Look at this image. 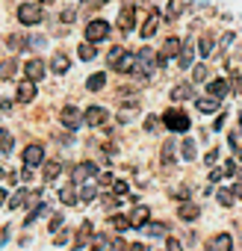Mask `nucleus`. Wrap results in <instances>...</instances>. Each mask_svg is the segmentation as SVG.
<instances>
[{
	"label": "nucleus",
	"instance_id": "f257e3e1",
	"mask_svg": "<svg viewBox=\"0 0 242 251\" xmlns=\"http://www.w3.org/2000/svg\"><path fill=\"white\" fill-rule=\"evenodd\" d=\"M163 124H166V130H174V133H186L189 130V115L180 109V106H171V109H166L163 112Z\"/></svg>",
	"mask_w": 242,
	"mask_h": 251
},
{
	"label": "nucleus",
	"instance_id": "f03ea898",
	"mask_svg": "<svg viewBox=\"0 0 242 251\" xmlns=\"http://www.w3.org/2000/svg\"><path fill=\"white\" fill-rule=\"evenodd\" d=\"M154 65H160V59L154 56V50H151V48H142V53H136V71H133V77L148 83V80H151Z\"/></svg>",
	"mask_w": 242,
	"mask_h": 251
},
{
	"label": "nucleus",
	"instance_id": "7ed1b4c3",
	"mask_svg": "<svg viewBox=\"0 0 242 251\" xmlns=\"http://www.w3.org/2000/svg\"><path fill=\"white\" fill-rule=\"evenodd\" d=\"M18 18H21L24 27L42 24V21H45V6H42V3H24V6H18Z\"/></svg>",
	"mask_w": 242,
	"mask_h": 251
},
{
	"label": "nucleus",
	"instance_id": "20e7f679",
	"mask_svg": "<svg viewBox=\"0 0 242 251\" xmlns=\"http://www.w3.org/2000/svg\"><path fill=\"white\" fill-rule=\"evenodd\" d=\"M109 30H112V27H109L106 21H100V18H97V21H89V27H86V39H89V45H92V42H95V45L103 42V39L109 36Z\"/></svg>",
	"mask_w": 242,
	"mask_h": 251
},
{
	"label": "nucleus",
	"instance_id": "39448f33",
	"mask_svg": "<svg viewBox=\"0 0 242 251\" xmlns=\"http://www.w3.org/2000/svg\"><path fill=\"white\" fill-rule=\"evenodd\" d=\"M59 121H62V127H68V130H77L80 124H83V115H80V109L77 106H62V112H59Z\"/></svg>",
	"mask_w": 242,
	"mask_h": 251
},
{
	"label": "nucleus",
	"instance_id": "423d86ee",
	"mask_svg": "<svg viewBox=\"0 0 242 251\" xmlns=\"http://www.w3.org/2000/svg\"><path fill=\"white\" fill-rule=\"evenodd\" d=\"M42 163H45V145H27L24 148V169L30 172V169H36Z\"/></svg>",
	"mask_w": 242,
	"mask_h": 251
},
{
	"label": "nucleus",
	"instance_id": "0eeeda50",
	"mask_svg": "<svg viewBox=\"0 0 242 251\" xmlns=\"http://www.w3.org/2000/svg\"><path fill=\"white\" fill-rule=\"evenodd\" d=\"M106 118H109V112L103 106H89L83 112V124H89V127H100V124H106Z\"/></svg>",
	"mask_w": 242,
	"mask_h": 251
},
{
	"label": "nucleus",
	"instance_id": "6e6552de",
	"mask_svg": "<svg viewBox=\"0 0 242 251\" xmlns=\"http://www.w3.org/2000/svg\"><path fill=\"white\" fill-rule=\"evenodd\" d=\"M180 48H183V42L177 39V36H171V39H166V45H163V50L157 53V59H160V65H166L171 56H177L180 53Z\"/></svg>",
	"mask_w": 242,
	"mask_h": 251
},
{
	"label": "nucleus",
	"instance_id": "1a4fd4ad",
	"mask_svg": "<svg viewBox=\"0 0 242 251\" xmlns=\"http://www.w3.org/2000/svg\"><path fill=\"white\" fill-rule=\"evenodd\" d=\"M160 21H163V12H160V9H151V12H148V21L142 24V39H151V36L160 30Z\"/></svg>",
	"mask_w": 242,
	"mask_h": 251
},
{
	"label": "nucleus",
	"instance_id": "9d476101",
	"mask_svg": "<svg viewBox=\"0 0 242 251\" xmlns=\"http://www.w3.org/2000/svg\"><path fill=\"white\" fill-rule=\"evenodd\" d=\"M45 71H48V65H45L42 59H30V62L24 65V74H27V80H30V83L42 80V77H45Z\"/></svg>",
	"mask_w": 242,
	"mask_h": 251
},
{
	"label": "nucleus",
	"instance_id": "9b49d317",
	"mask_svg": "<svg viewBox=\"0 0 242 251\" xmlns=\"http://www.w3.org/2000/svg\"><path fill=\"white\" fill-rule=\"evenodd\" d=\"M95 172H97V166H95V163H80V166H77V169L71 172V183L77 186V183H83V180H89V177H92Z\"/></svg>",
	"mask_w": 242,
	"mask_h": 251
},
{
	"label": "nucleus",
	"instance_id": "f8f14e48",
	"mask_svg": "<svg viewBox=\"0 0 242 251\" xmlns=\"http://www.w3.org/2000/svg\"><path fill=\"white\" fill-rule=\"evenodd\" d=\"M133 21H136V6H133V3H127L124 9L118 12V27H121V30H133V27H136Z\"/></svg>",
	"mask_w": 242,
	"mask_h": 251
},
{
	"label": "nucleus",
	"instance_id": "ddd939ff",
	"mask_svg": "<svg viewBox=\"0 0 242 251\" xmlns=\"http://www.w3.org/2000/svg\"><path fill=\"white\" fill-rule=\"evenodd\" d=\"M207 251H233V239H230V233H218V236H213V239L207 242Z\"/></svg>",
	"mask_w": 242,
	"mask_h": 251
},
{
	"label": "nucleus",
	"instance_id": "4468645a",
	"mask_svg": "<svg viewBox=\"0 0 242 251\" xmlns=\"http://www.w3.org/2000/svg\"><path fill=\"white\" fill-rule=\"evenodd\" d=\"M227 89H230V83H227L224 77H218V80H213V83L207 86V92H210V98H218V100H221V98L227 95Z\"/></svg>",
	"mask_w": 242,
	"mask_h": 251
},
{
	"label": "nucleus",
	"instance_id": "2eb2a0df",
	"mask_svg": "<svg viewBox=\"0 0 242 251\" xmlns=\"http://www.w3.org/2000/svg\"><path fill=\"white\" fill-rule=\"evenodd\" d=\"M189 98H195V89L189 86V83H177L174 89H171V100H189Z\"/></svg>",
	"mask_w": 242,
	"mask_h": 251
},
{
	"label": "nucleus",
	"instance_id": "dca6fc26",
	"mask_svg": "<svg viewBox=\"0 0 242 251\" xmlns=\"http://www.w3.org/2000/svg\"><path fill=\"white\" fill-rule=\"evenodd\" d=\"M89 239H95V236H92V222H83V225H80V230H77V239H74V248H83V245H92Z\"/></svg>",
	"mask_w": 242,
	"mask_h": 251
},
{
	"label": "nucleus",
	"instance_id": "f3484780",
	"mask_svg": "<svg viewBox=\"0 0 242 251\" xmlns=\"http://www.w3.org/2000/svg\"><path fill=\"white\" fill-rule=\"evenodd\" d=\"M115 68H118V74H133V71H136V56H133V53H124V56L118 59Z\"/></svg>",
	"mask_w": 242,
	"mask_h": 251
},
{
	"label": "nucleus",
	"instance_id": "a211bd4d",
	"mask_svg": "<svg viewBox=\"0 0 242 251\" xmlns=\"http://www.w3.org/2000/svg\"><path fill=\"white\" fill-rule=\"evenodd\" d=\"M68 65H71V62H68V56H65L62 50H59V53H53V59H50V71H53V74H65V71H68Z\"/></svg>",
	"mask_w": 242,
	"mask_h": 251
},
{
	"label": "nucleus",
	"instance_id": "6ab92c4d",
	"mask_svg": "<svg viewBox=\"0 0 242 251\" xmlns=\"http://www.w3.org/2000/svg\"><path fill=\"white\" fill-rule=\"evenodd\" d=\"M33 98H36V83L24 80V83L18 86V100H21V103H30Z\"/></svg>",
	"mask_w": 242,
	"mask_h": 251
},
{
	"label": "nucleus",
	"instance_id": "aec40b11",
	"mask_svg": "<svg viewBox=\"0 0 242 251\" xmlns=\"http://www.w3.org/2000/svg\"><path fill=\"white\" fill-rule=\"evenodd\" d=\"M218 106H221L218 98H198V100H195V109H198V112H216Z\"/></svg>",
	"mask_w": 242,
	"mask_h": 251
},
{
	"label": "nucleus",
	"instance_id": "412c9836",
	"mask_svg": "<svg viewBox=\"0 0 242 251\" xmlns=\"http://www.w3.org/2000/svg\"><path fill=\"white\" fill-rule=\"evenodd\" d=\"M148 216H151V210H148V207H136V213H133L130 225H133V227H148Z\"/></svg>",
	"mask_w": 242,
	"mask_h": 251
},
{
	"label": "nucleus",
	"instance_id": "4be33fe9",
	"mask_svg": "<svg viewBox=\"0 0 242 251\" xmlns=\"http://www.w3.org/2000/svg\"><path fill=\"white\" fill-rule=\"evenodd\" d=\"M213 48H216L213 36H210V33H204V36H201V42H198V53H201V56H210V53H213Z\"/></svg>",
	"mask_w": 242,
	"mask_h": 251
},
{
	"label": "nucleus",
	"instance_id": "5701e85b",
	"mask_svg": "<svg viewBox=\"0 0 242 251\" xmlns=\"http://www.w3.org/2000/svg\"><path fill=\"white\" fill-rule=\"evenodd\" d=\"M192 59H195V45L186 42V45H183V53H180V68H189Z\"/></svg>",
	"mask_w": 242,
	"mask_h": 251
},
{
	"label": "nucleus",
	"instance_id": "b1692460",
	"mask_svg": "<svg viewBox=\"0 0 242 251\" xmlns=\"http://www.w3.org/2000/svg\"><path fill=\"white\" fill-rule=\"evenodd\" d=\"M112 245H115V242H112L106 233H97V236L92 239V251H106V248H112Z\"/></svg>",
	"mask_w": 242,
	"mask_h": 251
},
{
	"label": "nucleus",
	"instance_id": "393cba45",
	"mask_svg": "<svg viewBox=\"0 0 242 251\" xmlns=\"http://www.w3.org/2000/svg\"><path fill=\"white\" fill-rule=\"evenodd\" d=\"M180 154H183V160H189V163H192V160L198 157L195 142H192V139H183V142H180Z\"/></svg>",
	"mask_w": 242,
	"mask_h": 251
},
{
	"label": "nucleus",
	"instance_id": "a878e982",
	"mask_svg": "<svg viewBox=\"0 0 242 251\" xmlns=\"http://www.w3.org/2000/svg\"><path fill=\"white\" fill-rule=\"evenodd\" d=\"M77 198H80V195H77L74 183H68V186H65V189L59 192V201H62V204H77Z\"/></svg>",
	"mask_w": 242,
	"mask_h": 251
},
{
	"label": "nucleus",
	"instance_id": "bb28decb",
	"mask_svg": "<svg viewBox=\"0 0 242 251\" xmlns=\"http://www.w3.org/2000/svg\"><path fill=\"white\" fill-rule=\"evenodd\" d=\"M177 216H180L183 222H195V219H198V207H195V204H183V207L177 210Z\"/></svg>",
	"mask_w": 242,
	"mask_h": 251
},
{
	"label": "nucleus",
	"instance_id": "cd10ccee",
	"mask_svg": "<svg viewBox=\"0 0 242 251\" xmlns=\"http://www.w3.org/2000/svg\"><path fill=\"white\" fill-rule=\"evenodd\" d=\"M15 71H18V62L15 59H3V62H0V77H3V80H9Z\"/></svg>",
	"mask_w": 242,
	"mask_h": 251
},
{
	"label": "nucleus",
	"instance_id": "c85d7f7f",
	"mask_svg": "<svg viewBox=\"0 0 242 251\" xmlns=\"http://www.w3.org/2000/svg\"><path fill=\"white\" fill-rule=\"evenodd\" d=\"M45 213H50V204H45V201H42V204H39V207H36V210L24 219V225H33V222H36V219H42Z\"/></svg>",
	"mask_w": 242,
	"mask_h": 251
},
{
	"label": "nucleus",
	"instance_id": "c756f323",
	"mask_svg": "<svg viewBox=\"0 0 242 251\" xmlns=\"http://www.w3.org/2000/svg\"><path fill=\"white\" fill-rule=\"evenodd\" d=\"M103 83H106V74H92V77L86 80V89L97 92V89H103Z\"/></svg>",
	"mask_w": 242,
	"mask_h": 251
},
{
	"label": "nucleus",
	"instance_id": "7c9ffc66",
	"mask_svg": "<svg viewBox=\"0 0 242 251\" xmlns=\"http://www.w3.org/2000/svg\"><path fill=\"white\" fill-rule=\"evenodd\" d=\"M59 172H62V166H59L56 160H50V163L45 166V180H56V177H59Z\"/></svg>",
	"mask_w": 242,
	"mask_h": 251
},
{
	"label": "nucleus",
	"instance_id": "2f4dec72",
	"mask_svg": "<svg viewBox=\"0 0 242 251\" xmlns=\"http://www.w3.org/2000/svg\"><path fill=\"white\" fill-rule=\"evenodd\" d=\"M216 192H218V204H221V207H230V204L236 201V195H233L230 186H227V189H216Z\"/></svg>",
	"mask_w": 242,
	"mask_h": 251
},
{
	"label": "nucleus",
	"instance_id": "473e14b6",
	"mask_svg": "<svg viewBox=\"0 0 242 251\" xmlns=\"http://www.w3.org/2000/svg\"><path fill=\"white\" fill-rule=\"evenodd\" d=\"M9 151H12V136H9V130L0 127V154H9Z\"/></svg>",
	"mask_w": 242,
	"mask_h": 251
},
{
	"label": "nucleus",
	"instance_id": "72a5a7b5",
	"mask_svg": "<svg viewBox=\"0 0 242 251\" xmlns=\"http://www.w3.org/2000/svg\"><path fill=\"white\" fill-rule=\"evenodd\" d=\"M27 195H30V189H18V192L9 198V207H12V210H15V207H21V204L27 201Z\"/></svg>",
	"mask_w": 242,
	"mask_h": 251
},
{
	"label": "nucleus",
	"instance_id": "f704fd0d",
	"mask_svg": "<svg viewBox=\"0 0 242 251\" xmlns=\"http://www.w3.org/2000/svg\"><path fill=\"white\" fill-rule=\"evenodd\" d=\"M124 53H127L124 48H112V50H109V56H106V62H109V68H115V65H118V59H121V56H124Z\"/></svg>",
	"mask_w": 242,
	"mask_h": 251
},
{
	"label": "nucleus",
	"instance_id": "c9c22d12",
	"mask_svg": "<svg viewBox=\"0 0 242 251\" xmlns=\"http://www.w3.org/2000/svg\"><path fill=\"white\" fill-rule=\"evenodd\" d=\"M145 233H148V236H163V233H169V227H166V225H160V222H154V225H148V227H145Z\"/></svg>",
	"mask_w": 242,
	"mask_h": 251
},
{
	"label": "nucleus",
	"instance_id": "e433bc0d",
	"mask_svg": "<svg viewBox=\"0 0 242 251\" xmlns=\"http://www.w3.org/2000/svg\"><path fill=\"white\" fill-rule=\"evenodd\" d=\"M109 222H112V227H115V230H127V227H133V225H130V219H121V216H112Z\"/></svg>",
	"mask_w": 242,
	"mask_h": 251
},
{
	"label": "nucleus",
	"instance_id": "4c0bfd02",
	"mask_svg": "<svg viewBox=\"0 0 242 251\" xmlns=\"http://www.w3.org/2000/svg\"><path fill=\"white\" fill-rule=\"evenodd\" d=\"M77 50H80V59H86V62H89V59H95V48H92L89 42H86V45H80Z\"/></svg>",
	"mask_w": 242,
	"mask_h": 251
},
{
	"label": "nucleus",
	"instance_id": "58836bf2",
	"mask_svg": "<svg viewBox=\"0 0 242 251\" xmlns=\"http://www.w3.org/2000/svg\"><path fill=\"white\" fill-rule=\"evenodd\" d=\"M207 74H210V71H207V65H195L192 80H195V83H204V80H207Z\"/></svg>",
	"mask_w": 242,
	"mask_h": 251
},
{
	"label": "nucleus",
	"instance_id": "ea45409f",
	"mask_svg": "<svg viewBox=\"0 0 242 251\" xmlns=\"http://www.w3.org/2000/svg\"><path fill=\"white\" fill-rule=\"evenodd\" d=\"M174 160V142H166V148H163V163H171Z\"/></svg>",
	"mask_w": 242,
	"mask_h": 251
},
{
	"label": "nucleus",
	"instance_id": "a19ab883",
	"mask_svg": "<svg viewBox=\"0 0 242 251\" xmlns=\"http://www.w3.org/2000/svg\"><path fill=\"white\" fill-rule=\"evenodd\" d=\"M24 45H27L24 36H9V48H12V50H18V48H24Z\"/></svg>",
	"mask_w": 242,
	"mask_h": 251
},
{
	"label": "nucleus",
	"instance_id": "79ce46f5",
	"mask_svg": "<svg viewBox=\"0 0 242 251\" xmlns=\"http://www.w3.org/2000/svg\"><path fill=\"white\" fill-rule=\"evenodd\" d=\"M97 195V189L95 186H83V192H80V201H92Z\"/></svg>",
	"mask_w": 242,
	"mask_h": 251
},
{
	"label": "nucleus",
	"instance_id": "37998d69",
	"mask_svg": "<svg viewBox=\"0 0 242 251\" xmlns=\"http://www.w3.org/2000/svg\"><path fill=\"white\" fill-rule=\"evenodd\" d=\"M112 192H115V198H118V195H127V183H124V180H115V183H112Z\"/></svg>",
	"mask_w": 242,
	"mask_h": 251
},
{
	"label": "nucleus",
	"instance_id": "c03bdc74",
	"mask_svg": "<svg viewBox=\"0 0 242 251\" xmlns=\"http://www.w3.org/2000/svg\"><path fill=\"white\" fill-rule=\"evenodd\" d=\"M221 169H224V177H233V175H236V160H227Z\"/></svg>",
	"mask_w": 242,
	"mask_h": 251
},
{
	"label": "nucleus",
	"instance_id": "a18cd8bd",
	"mask_svg": "<svg viewBox=\"0 0 242 251\" xmlns=\"http://www.w3.org/2000/svg\"><path fill=\"white\" fill-rule=\"evenodd\" d=\"M224 177V169H210V183H218Z\"/></svg>",
	"mask_w": 242,
	"mask_h": 251
},
{
	"label": "nucleus",
	"instance_id": "49530a36",
	"mask_svg": "<svg viewBox=\"0 0 242 251\" xmlns=\"http://www.w3.org/2000/svg\"><path fill=\"white\" fill-rule=\"evenodd\" d=\"M109 183H115L112 172H100V186H109Z\"/></svg>",
	"mask_w": 242,
	"mask_h": 251
},
{
	"label": "nucleus",
	"instance_id": "de8ad7c7",
	"mask_svg": "<svg viewBox=\"0 0 242 251\" xmlns=\"http://www.w3.org/2000/svg\"><path fill=\"white\" fill-rule=\"evenodd\" d=\"M180 12H183V3H171V6H169V18L180 15Z\"/></svg>",
	"mask_w": 242,
	"mask_h": 251
},
{
	"label": "nucleus",
	"instance_id": "09e8293b",
	"mask_svg": "<svg viewBox=\"0 0 242 251\" xmlns=\"http://www.w3.org/2000/svg\"><path fill=\"white\" fill-rule=\"evenodd\" d=\"M74 18H77V12H74V9H65V12H62V24H71Z\"/></svg>",
	"mask_w": 242,
	"mask_h": 251
},
{
	"label": "nucleus",
	"instance_id": "8fccbe9b",
	"mask_svg": "<svg viewBox=\"0 0 242 251\" xmlns=\"http://www.w3.org/2000/svg\"><path fill=\"white\" fill-rule=\"evenodd\" d=\"M204 160H207V166H213V163L218 160V148H210V154H207Z\"/></svg>",
	"mask_w": 242,
	"mask_h": 251
},
{
	"label": "nucleus",
	"instance_id": "3c124183",
	"mask_svg": "<svg viewBox=\"0 0 242 251\" xmlns=\"http://www.w3.org/2000/svg\"><path fill=\"white\" fill-rule=\"evenodd\" d=\"M59 227H62V216H53V222H50V227H48V230H50V233H56Z\"/></svg>",
	"mask_w": 242,
	"mask_h": 251
},
{
	"label": "nucleus",
	"instance_id": "603ef678",
	"mask_svg": "<svg viewBox=\"0 0 242 251\" xmlns=\"http://www.w3.org/2000/svg\"><path fill=\"white\" fill-rule=\"evenodd\" d=\"M121 251H145V245H142V242H133V245H124Z\"/></svg>",
	"mask_w": 242,
	"mask_h": 251
},
{
	"label": "nucleus",
	"instance_id": "864d4df0",
	"mask_svg": "<svg viewBox=\"0 0 242 251\" xmlns=\"http://www.w3.org/2000/svg\"><path fill=\"white\" fill-rule=\"evenodd\" d=\"M145 127H148V130H157V118H154V115L145 118Z\"/></svg>",
	"mask_w": 242,
	"mask_h": 251
},
{
	"label": "nucleus",
	"instance_id": "5fc2aeb1",
	"mask_svg": "<svg viewBox=\"0 0 242 251\" xmlns=\"http://www.w3.org/2000/svg\"><path fill=\"white\" fill-rule=\"evenodd\" d=\"M230 42H233V33H224V36H221V42H218V45H221V48H227V45H230Z\"/></svg>",
	"mask_w": 242,
	"mask_h": 251
},
{
	"label": "nucleus",
	"instance_id": "6e6d98bb",
	"mask_svg": "<svg viewBox=\"0 0 242 251\" xmlns=\"http://www.w3.org/2000/svg\"><path fill=\"white\" fill-rule=\"evenodd\" d=\"M169 251H183V245L177 239H169Z\"/></svg>",
	"mask_w": 242,
	"mask_h": 251
},
{
	"label": "nucleus",
	"instance_id": "4d7b16f0",
	"mask_svg": "<svg viewBox=\"0 0 242 251\" xmlns=\"http://www.w3.org/2000/svg\"><path fill=\"white\" fill-rule=\"evenodd\" d=\"M230 189H233V195H236V198H242V180H236Z\"/></svg>",
	"mask_w": 242,
	"mask_h": 251
},
{
	"label": "nucleus",
	"instance_id": "13d9d810",
	"mask_svg": "<svg viewBox=\"0 0 242 251\" xmlns=\"http://www.w3.org/2000/svg\"><path fill=\"white\" fill-rule=\"evenodd\" d=\"M233 89L242 95V74H236V77H233Z\"/></svg>",
	"mask_w": 242,
	"mask_h": 251
},
{
	"label": "nucleus",
	"instance_id": "bf43d9fd",
	"mask_svg": "<svg viewBox=\"0 0 242 251\" xmlns=\"http://www.w3.org/2000/svg\"><path fill=\"white\" fill-rule=\"evenodd\" d=\"M171 195H174V198H189V189H174Z\"/></svg>",
	"mask_w": 242,
	"mask_h": 251
},
{
	"label": "nucleus",
	"instance_id": "052dcab7",
	"mask_svg": "<svg viewBox=\"0 0 242 251\" xmlns=\"http://www.w3.org/2000/svg\"><path fill=\"white\" fill-rule=\"evenodd\" d=\"M221 124H224V115H218V118L213 121V130H221Z\"/></svg>",
	"mask_w": 242,
	"mask_h": 251
},
{
	"label": "nucleus",
	"instance_id": "680f3d73",
	"mask_svg": "<svg viewBox=\"0 0 242 251\" xmlns=\"http://www.w3.org/2000/svg\"><path fill=\"white\" fill-rule=\"evenodd\" d=\"M236 136H242V109H239V127H236Z\"/></svg>",
	"mask_w": 242,
	"mask_h": 251
},
{
	"label": "nucleus",
	"instance_id": "e2e57ef3",
	"mask_svg": "<svg viewBox=\"0 0 242 251\" xmlns=\"http://www.w3.org/2000/svg\"><path fill=\"white\" fill-rule=\"evenodd\" d=\"M6 201V189H0V204H3Z\"/></svg>",
	"mask_w": 242,
	"mask_h": 251
},
{
	"label": "nucleus",
	"instance_id": "0e129e2a",
	"mask_svg": "<svg viewBox=\"0 0 242 251\" xmlns=\"http://www.w3.org/2000/svg\"><path fill=\"white\" fill-rule=\"evenodd\" d=\"M236 59H242V45H239V50H236Z\"/></svg>",
	"mask_w": 242,
	"mask_h": 251
},
{
	"label": "nucleus",
	"instance_id": "69168bd1",
	"mask_svg": "<svg viewBox=\"0 0 242 251\" xmlns=\"http://www.w3.org/2000/svg\"><path fill=\"white\" fill-rule=\"evenodd\" d=\"M236 157H239V160H242V148H239V151H236Z\"/></svg>",
	"mask_w": 242,
	"mask_h": 251
},
{
	"label": "nucleus",
	"instance_id": "338daca9",
	"mask_svg": "<svg viewBox=\"0 0 242 251\" xmlns=\"http://www.w3.org/2000/svg\"><path fill=\"white\" fill-rule=\"evenodd\" d=\"M0 180H3V169H0Z\"/></svg>",
	"mask_w": 242,
	"mask_h": 251
},
{
	"label": "nucleus",
	"instance_id": "774afa93",
	"mask_svg": "<svg viewBox=\"0 0 242 251\" xmlns=\"http://www.w3.org/2000/svg\"><path fill=\"white\" fill-rule=\"evenodd\" d=\"M0 242H3V239H0Z\"/></svg>",
	"mask_w": 242,
	"mask_h": 251
}]
</instances>
